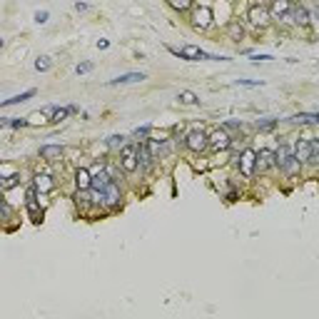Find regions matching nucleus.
Masks as SVG:
<instances>
[{
  "mask_svg": "<svg viewBox=\"0 0 319 319\" xmlns=\"http://www.w3.org/2000/svg\"><path fill=\"white\" fill-rule=\"evenodd\" d=\"M277 167H279L284 175H297V172H299V160H297V155L289 150V145H279Z\"/></svg>",
  "mask_w": 319,
  "mask_h": 319,
  "instance_id": "nucleus-1",
  "label": "nucleus"
},
{
  "mask_svg": "<svg viewBox=\"0 0 319 319\" xmlns=\"http://www.w3.org/2000/svg\"><path fill=\"white\" fill-rule=\"evenodd\" d=\"M247 18H249V23L254 25V28H267L270 25V20H272V15H270V8H265V5H249V10H247Z\"/></svg>",
  "mask_w": 319,
  "mask_h": 319,
  "instance_id": "nucleus-2",
  "label": "nucleus"
},
{
  "mask_svg": "<svg viewBox=\"0 0 319 319\" xmlns=\"http://www.w3.org/2000/svg\"><path fill=\"white\" fill-rule=\"evenodd\" d=\"M184 145H187V150H192V152H202V150L210 147V135L205 130H192L184 137Z\"/></svg>",
  "mask_w": 319,
  "mask_h": 319,
  "instance_id": "nucleus-3",
  "label": "nucleus"
},
{
  "mask_svg": "<svg viewBox=\"0 0 319 319\" xmlns=\"http://www.w3.org/2000/svg\"><path fill=\"white\" fill-rule=\"evenodd\" d=\"M237 167L244 177H252L254 172H257V152L254 150H244L239 157H237Z\"/></svg>",
  "mask_w": 319,
  "mask_h": 319,
  "instance_id": "nucleus-4",
  "label": "nucleus"
},
{
  "mask_svg": "<svg viewBox=\"0 0 319 319\" xmlns=\"http://www.w3.org/2000/svg\"><path fill=\"white\" fill-rule=\"evenodd\" d=\"M270 15H272V20H279V23L292 20V3L289 0H272L270 3Z\"/></svg>",
  "mask_w": 319,
  "mask_h": 319,
  "instance_id": "nucleus-5",
  "label": "nucleus"
},
{
  "mask_svg": "<svg viewBox=\"0 0 319 319\" xmlns=\"http://www.w3.org/2000/svg\"><path fill=\"white\" fill-rule=\"evenodd\" d=\"M120 165H122L125 172H135V170L140 167V162H137V145H125V147H122V152H120Z\"/></svg>",
  "mask_w": 319,
  "mask_h": 319,
  "instance_id": "nucleus-6",
  "label": "nucleus"
},
{
  "mask_svg": "<svg viewBox=\"0 0 319 319\" xmlns=\"http://www.w3.org/2000/svg\"><path fill=\"white\" fill-rule=\"evenodd\" d=\"M92 200H95V202H105V205H117V202H120V189H117V184H115V182H110L107 187L95 189Z\"/></svg>",
  "mask_w": 319,
  "mask_h": 319,
  "instance_id": "nucleus-7",
  "label": "nucleus"
},
{
  "mask_svg": "<svg viewBox=\"0 0 319 319\" xmlns=\"http://www.w3.org/2000/svg\"><path fill=\"white\" fill-rule=\"evenodd\" d=\"M170 52H172V55H177V57H182V60H205V57H212V55H207L205 50H200L197 45H184L182 50L170 47ZM212 60H215V57H212Z\"/></svg>",
  "mask_w": 319,
  "mask_h": 319,
  "instance_id": "nucleus-8",
  "label": "nucleus"
},
{
  "mask_svg": "<svg viewBox=\"0 0 319 319\" xmlns=\"http://www.w3.org/2000/svg\"><path fill=\"white\" fill-rule=\"evenodd\" d=\"M212 10L207 8V5H202V8H195V13H192V25L197 28V30H207L210 25H212Z\"/></svg>",
  "mask_w": 319,
  "mask_h": 319,
  "instance_id": "nucleus-9",
  "label": "nucleus"
},
{
  "mask_svg": "<svg viewBox=\"0 0 319 319\" xmlns=\"http://www.w3.org/2000/svg\"><path fill=\"white\" fill-rule=\"evenodd\" d=\"M229 145H232V137H229V133L225 130V127H220V130H215V133L210 135V147H212L215 152L227 150Z\"/></svg>",
  "mask_w": 319,
  "mask_h": 319,
  "instance_id": "nucleus-10",
  "label": "nucleus"
},
{
  "mask_svg": "<svg viewBox=\"0 0 319 319\" xmlns=\"http://www.w3.org/2000/svg\"><path fill=\"white\" fill-rule=\"evenodd\" d=\"M272 167H277V152H272V150H260L257 152V170L260 172H267V170H272Z\"/></svg>",
  "mask_w": 319,
  "mask_h": 319,
  "instance_id": "nucleus-11",
  "label": "nucleus"
},
{
  "mask_svg": "<svg viewBox=\"0 0 319 319\" xmlns=\"http://www.w3.org/2000/svg\"><path fill=\"white\" fill-rule=\"evenodd\" d=\"M294 155H297L299 162H312V140L299 137L297 145H294Z\"/></svg>",
  "mask_w": 319,
  "mask_h": 319,
  "instance_id": "nucleus-12",
  "label": "nucleus"
},
{
  "mask_svg": "<svg viewBox=\"0 0 319 319\" xmlns=\"http://www.w3.org/2000/svg\"><path fill=\"white\" fill-rule=\"evenodd\" d=\"M155 160H157V157L152 155L150 145H147V142H142V145L137 142V162H140V167H142V170H150Z\"/></svg>",
  "mask_w": 319,
  "mask_h": 319,
  "instance_id": "nucleus-13",
  "label": "nucleus"
},
{
  "mask_svg": "<svg viewBox=\"0 0 319 319\" xmlns=\"http://www.w3.org/2000/svg\"><path fill=\"white\" fill-rule=\"evenodd\" d=\"M40 157H43L45 162H57V160L62 157V147H60V145H43V147H40Z\"/></svg>",
  "mask_w": 319,
  "mask_h": 319,
  "instance_id": "nucleus-14",
  "label": "nucleus"
},
{
  "mask_svg": "<svg viewBox=\"0 0 319 319\" xmlns=\"http://www.w3.org/2000/svg\"><path fill=\"white\" fill-rule=\"evenodd\" d=\"M292 20L297 23V25H302V28H307L309 25V10L304 8V5H292Z\"/></svg>",
  "mask_w": 319,
  "mask_h": 319,
  "instance_id": "nucleus-15",
  "label": "nucleus"
},
{
  "mask_svg": "<svg viewBox=\"0 0 319 319\" xmlns=\"http://www.w3.org/2000/svg\"><path fill=\"white\" fill-rule=\"evenodd\" d=\"M145 80V73H127V75H120L115 80H110L107 85H130V83H142Z\"/></svg>",
  "mask_w": 319,
  "mask_h": 319,
  "instance_id": "nucleus-16",
  "label": "nucleus"
},
{
  "mask_svg": "<svg viewBox=\"0 0 319 319\" xmlns=\"http://www.w3.org/2000/svg\"><path fill=\"white\" fill-rule=\"evenodd\" d=\"M110 182H115V180L110 177V172H107L105 167H100V170L92 175V187H95V189H102V187H107Z\"/></svg>",
  "mask_w": 319,
  "mask_h": 319,
  "instance_id": "nucleus-17",
  "label": "nucleus"
},
{
  "mask_svg": "<svg viewBox=\"0 0 319 319\" xmlns=\"http://www.w3.org/2000/svg\"><path fill=\"white\" fill-rule=\"evenodd\" d=\"M75 184H78V189H90V187H92V175H90L85 167H80V170L75 172Z\"/></svg>",
  "mask_w": 319,
  "mask_h": 319,
  "instance_id": "nucleus-18",
  "label": "nucleus"
},
{
  "mask_svg": "<svg viewBox=\"0 0 319 319\" xmlns=\"http://www.w3.org/2000/svg\"><path fill=\"white\" fill-rule=\"evenodd\" d=\"M289 122H297V125H314L319 122V115H312V112H299V115H292Z\"/></svg>",
  "mask_w": 319,
  "mask_h": 319,
  "instance_id": "nucleus-19",
  "label": "nucleus"
},
{
  "mask_svg": "<svg viewBox=\"0 0 319 319\" xmlns=\"http://www.w3.org/2000/svg\"><path fill=\"white\" fill-rule=\"evenodd\" d=\"M35 187H38V192H50V189L55 187V182L47 175H38L35 177Z\"/></svg>",
  "mask_w": 319,
  "mask_h": 319,
  "instance_id": "nucleus-20",
  "label": "nucleus"
},
{
  "mask_svg": "<svg viewBox=\"0 0 319 319\" xmlns=\"http://www.w3.org/2000/svg\"><path fill=\"white\" fill-rule=\"evenodd\" d=\"M227 35H229L232 40H237V43H239V40L244 38V28L234 20V23H229V25H227Z\"/></svg>",
  "mask_w": 319,
  "mask_h": 319,
  "instance_id": "nucleus-21",
  "label": "nucleus"
},
{
  "mask_svg": "<svg viewBox=\"0 0 319 319\" xmlns=\"http://www.w3.org/2000/svg\"><path fill=\"white\" fill-rule=\"evenodd\" d=\"M25 207H28V212H30V220H33V222H40V220H43V210L38 207V202H35V200L25 202Z\"/></svg>",
  "mask_w": 319,
  "mask_h": 319,
  "instance_id": "nucleus-22",
  "label": "nucleus"
},
{
  "mask_svg": "<svg viewBox=\"0 0 319 319\" xmlns=\"http://www.w3.org/2000/svg\"><path fill=\"white\" fill-rule=\"evenodd\" d=\"M254 127H257L260 133H270V130H274V127H277V120H274V117H265V120H260Z\"/></svg>",
  "mask_w": 319,
  "mask_h": 319,
  "instance_id": "nucleus-23",
  "label": "nucleus"
},
{
  "mask_svg": "<svg viewBox=\"0 0 319 319\" xmlns=\"http://www.w3.org/2000/svg\"><path fill=\"white\" fill-rule=\"evenodd\" d=\"M35 95V90H25V92H20V95H15V97H10V100H5L3 105L8 107V105H18V102H25V100H30Z\"/></svg>",
  "mask_w": 319,
  "mask_h": 319,
  "instance_id": "nucleus-24",
  "label": "nucleus"
},
{
  "mask_svg": "<svg viewBox=\"0 0 319 319\" xmlns=\"http://www.w3.org/2000/svg\"><path fill=\"white\" fill-rule=\"evenodd\" d=\"M150 150H152V155H155V157H162V155H167V150H170V147H167L165 142L152 140V142H150Z\"/></svg>",
  "mask_w": 319,
  "mask_h": 319,
  "instance_id": "nucleus-25",
  "label": "nucleus"
},
{
  "mask_svg": "<svg viewBox=\"0 0 319 319\" xmlns=\"http://www.w3.org/2000/svg\"><path fill=\"white\" fill-rule=\"evenodd\" d=\"M3 125H5V127H25V125H30V120H23V117H5Z\"/></svg>",
  "mask_w": 319,
  "mask_h": 319,
  "instance_id": "nucleus-26",
  "label": "nucleus"
},
{
  "mask_svg": "<svg viewBox=\"0 0 319 319\" xmlns=\"http://www.w3.org/2000/svg\"><path fill=\"white\" fill-rule=\"evenodd\" d=\"M15 184H20V172H13L3 180V189H13Z\"/></svg>",
  "mask_w": 319,
  "mask_h": 319,
  "instance_id": "nucleus-27",
  "label": "nucleus"
},
{
  "mask_svg": "<svg viewBox=\"0 0 319 319\" xmlns=\"http://www.w3.org/2000/svg\"><path fill=\"white\" fill-rule=\"evenodd\" d=\"M177 100H182V102H187V105H195V102H200V100H197V95H195V92H189V90L180 92V97H177Z\"/></svg>",
  "mask_w": 319,
  "mask_h": 319,
  "instance_id": "nucleus-28",
  "label": "nucleus"
},
{
  "mask_svg": "<svg viewBox=\"0 0 319 319\" xmlns=\"http://www.w3.org/2000/svg\"><path fill=\"white\" fill-rule=\"evenodd\" d=\"M107 147H125V137L122 135H112V137H107Z\"/></svg>",
  "mask_w": 319,
  "mask_h": 319,
  "instance_id": "nucleus-29",
  "label": "nucleus"
},
{
  "mask_svg": "<svg viewBox=\"0 0 319 319\" xmlns=\"http://www.w3.org/2000/svg\"><path fill=\"white\" fill-rule=\"evenodd\" d=\"M75 202H78V205H88V202H90L88 189H78V192H75Z\"/></svg>",
  "mask_w": 319,
  "mask_h": 319,
  "instance_id": "nucleus-30",
  "label": "nucleus"
},
{
  "mask_svg": "<svg viewBox=\"0 0 319 319\" xmlns=\"http://www.w3.org/2000/svg\"><path fill=\"white\" fill-rule=\"evenodd\" d=\"M50 65H52V62H50V57H45V55H43V57H38V62H35V68H38L40 73H45Z\"/></svg>",
  "mask_w": 319,
  "mask_h": 319,
  "instance_id": "nucleus-31",
  "label": "nucleus"
},
{
  "mask_svg": "<svg viewBox=\"0 0 319 319\" xmlns=\"http://www.w3.org/2000/svg\"><path fill=\"white\" fill-rule=\"evenodd\" d=\"M170 3H172L175 10H187L189 5H192V0H170Z\"/></svg>",
  "mask_w": 319,
  "mask_h": 319,
  "instance_id": "nucleus-32",
  "label": "nucleus"
},
{
  "mask_svg": "<svg viewBox=\"0 0 319 319\" xmlns=\"http://www.w3.org/2000/svg\"><path fill=\"white\" fill-rule=\"evenodd\" d=\"M225 130H227V133H239V130H242V122L229 120V122H225Z\"/></svg>",
  "mask_w": 319,
  "mask_h": 319,
  "instance_id": "nucleus-33",
  "label": "nucleus"
},
{
  "mask_svg": "<svg viewBox=\"0 0 319 319\" xmlns=\"http://www.w3.org/2000/svg\"><path fill=\"white\" fill-rule=\"evenodd\" d=\"M312 162H319V140H312Z\"/></svg>",
  "mask_w": 319,
  "mask_h": 319,
  "instance_id": "nucleus-34",
  "label": "nucleus"
},
{
  "mask_svg": "<svg viewBox=\"0 0 319 319\" xmlns=\"http://www.w3.org/2000/svg\"><path fill=\"white\" fill-rule=\"evenodd\" d=\"M90 70H92V62H83V65H78V68H75V73H78V75H85V73H90Z\"/></svg>",
  "mask_w": 319,
  "mask_h": 319,
  "instance_id": "nucleus-35",
  "label": "nucleus"
},
{
  "mask_svg": "<svg viewBox=\"0 0 319 319\" xmlns=\"http://www.w3.org/2000/svg\"><path fill=\"white\" fill-rule=\"evenodd\" d=\"M147 135H150V125H145V127H140V130H135V137H137V140H140V137L145 140Z\"/></svg>",
  "mask_w": 319,
  "mask_h": 319,
  "instance_id": "nucleus-36",
  "label": "nucleus"
},
{
  "mask_svg": "<svg viewBox=\"0 0 319 319\" xmlns=\"http://www.w3.org/2000/svg\"><path fill=\"white\" fill-rule=\"evenodd\" d=\"M40 122H45V115H43V110H40V112H35V115L30 117V125H40Z\"/></svg>",
  "mask_w": 319,
  "mask_h": 319,
  "instance_id": "nucleus-37",
  "label": "nucleus"
},
{
  "mask_svg": "<svg viewBox=\"0 0 319 319\" xmlns=\"http://www.w3.org/2000/svg\"><path fill=\"white\" fill-rule=\"evenodd\" d=\"M35 23L45 25V23H47V13H45V10H43V13H35Z\"/></svg>",
  "mask_w": 319,
  "mask_h": 319,
  "instance_id": "nucleus-38",
  "label": "nucleus"
},
{
  "mask_svg": "<svg viewBox=\"0 0 319 319\" xmlns=\"http://www.w3.org/2000/svg\"><path fill=\"white\" fill-rule=\"evenodd\" d=\"M237 85H247V88H254V85H262L257 80H237Z\"/></svg>",
  "mask_w": 319,
  "mask_h": 319,
  "instance_id": "nucleus-39",
  "label": "nucleus"
},
{
  "mask_svg": "<svg viewBox=\"0 0 319 319\" xmlns=\"http://www.w3.org/2000/svg\"><path fill=\"white\" fill-rule=\"evenodd\" d=\"M97 47H100V50H107L110 43H107V40H97Z\"/></svg>",
  "mask_w": 319,
  "mask_h": 319,
  "instance_id": "nucleus-40",
  "label": "nucleus"
},
{
  "mask_svg": "<svg viewBox=\"0 0 319 319\" xmlns=\"http://www.w3.org/2000/svg\"><path fill=\"white\" fill-rule=\"evenodd\" d=\"M10 215V205L8 202H3V217H8Z\"/></svg>",
  "mask_w": 319,
  "mask_h": 319,
  "instance_id": "nucleus-41",
  "label": "nucleus"
},
{
  "mask_svg": "<svg viewBox=\"0 0 319 319\" xmlns=\"http://www.w3.org/2000/svg\"><path fill=\"white\" fill-rule=\"evenodd\" d=\"M252 60H272V55H254Z\"/></svg>",
  "mask_w": 319,
  "mask_h": 319,
  "instance_id": "nucleus-42",
  "label": "nucleus"
},
{
  "mask_svg": "<svg viewBox=\"0 0 319 319\" xmlns=\"http://www.w3.org/2000/svg\"><path fill=\"white\" fill-rule=\"evenodd\" d=\"M317 18H319V8H317Z\"/></svg>",
  "mask_w": 319,
  "mask_h": 319,
  "instance_id": "nucleus-43",
  "label": "nucleus"
}]
</instances>
